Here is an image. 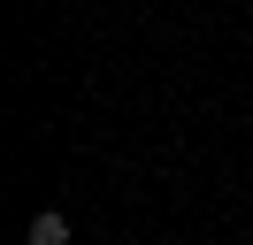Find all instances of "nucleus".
Returning <instances> with one entry per match:
<instances>
[{
	"instance_id": "nucleus-1",
	"label": "nucleus",
	"mask_w": 253,
	"mask_h": 245,
	"mask_svg": "<svg viewBox=\"0 0 253 245\" xmlns=\"http://www.w3.org/2000/svg\"><path fill=\"white\" fill-rule=\"evenodd\" d=\"M23 245H69V214L39 207V214H31V230H23Z\"/></svg>"
},
{
	"instance_id": "nucleus-2",
	"label": "nucleus",
	"mask_w": 253,
	"mask_h": 245,
	"mask_svg": "<svg viewBox=\"0 0 253 245\" xmlns=\"http://www.w3.org/2000/svg\"><path fill=\"white\" fill-rule=\"evenodd\" d=\"M246 245H253V238H246Z\"/></svg>"
}]
</instances>
